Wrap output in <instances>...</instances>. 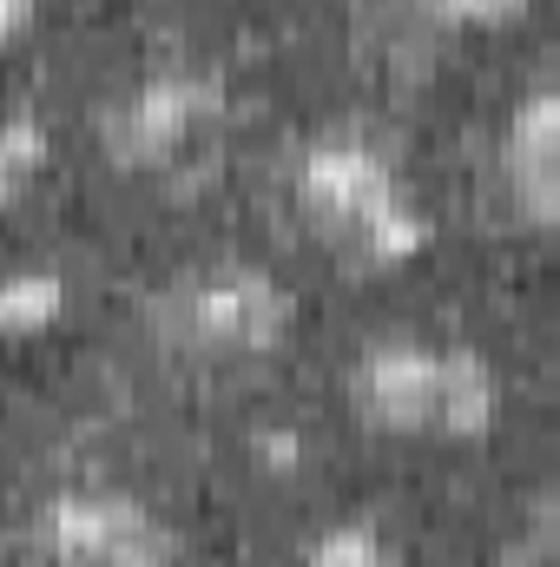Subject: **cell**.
<instances>
[{"label":"cell","instance_id":"cell-13","mask_svg":"<svg viewBox=\"0 0 560 567\" xmlns=\"http://www.w3.org/2000/svg\"><path fill=\"white\" fill-rule=\"evenodd\" d=\"M33 20H40V0H0V33L7 40H27Z\"/></svg>","mask_w":560,"mask_h":567},{"label":"cell","instance_id":"cell-6","mask_svg":"<svg viewBox=\"0 0 560 567\" xmlns=\"http://www.w3.org/2000/svg\"><path fill=\"white\" fill-rule=\"evenodd\" d=\"M501 185L528 225H560V80L515 100L501 126Z\"/></svg>","mask_w":560,"mask_h":567},{"label":"cell","instance_id":"cell-14","mask_svg":"<svg viewBox=\"0 0 560 567\" xmlns=\"http://www.w3.org/2000/svg\"><path fill=\"white\" fill-rule=\"evenodd\" d=\"M554 535H560V488H554Z\"/></svg>","mask_w":560,"mask_h":567},{"label":"cell","instance_id":"cell-9","mask_svg":"<svg viewBox=\"0 0 560 567\" xmlns=\"http://www.w3.org/2000/svg\"><path fill=\"white\" fill-rule=\"evenodd\" d=\"M60 310H66V271H53V265L7 271V284H0V330L7 337H40L60 323Z\"/></svg>","mask_w":560,"mask_h":567},{"label":"cell","instance_id":"cell-10","mask_svg":"<svg viewBox=\"0 0 560 567\" xmlns=\"http://www.w3.org/2000/svg\"><path fill=\"white\" fill-rule=\"evenodd\" d=\"M46 165H53V126H46V113L27 106V100L7 106V120H0V185L27 192Z\"/></svg>","mask_w":560,"mask_h":567},{"label":"cell","instance_id":"cell-7","mask_svg":"<svg viewBox=\"0 0 560 567\" xmlns=\"http://www.w3.org/2000/svg\"><path fill=\"white\" fill-rule=\"evenodd\" d=\"M356 265H370V271H396V265H409L428 251V212L409 205V192H396L390 205H376L356 231H343L336 238Z\"/></svg>","mask_w":560,"mask_h":567},{"label":"cell","instance_id":"cell-3","mask_svg":"<svg viewBox=\"0 0 560 567\" xmlns=\"http://www.w3.org/2000/svg\"><path fill=\"white\" fill-rule=\"evenodd\" d=\"M33 548L53 567H178V535L126 488L73 482L33 508Z\"/></svg>","mask_w":560,"mask_h":567},{"label":"cell","instance_id":"cell-1","mask_svg":"<svg viewBox=\"0 0 560 567\" xmlns=\"http://www.w3.org/2000/svg\"><path fill=\"white\" fill-rule=\"evenodd\" d=\"M297 323V297L278 271L265 265H205L178 278L158 303V330L185 357L211 363H251L271 357Z\"/></svg>","mask_w":560,"mask_h":567},{"label":"cell","instance_id":"cell-8","mask_svg":"<svg viewBox=\"0 0 560 567\" xmlns=\"http://www.w3.org/2000/svg\"><path fill=\"white\" fill-rule=\"evenodd\" d=\"M501 416V377H495V363L481 357V350H462V343H448V390H442V435H455V442H481L488 429Z\"/></svg>","mask_w":560,"mask_h":567},{"label":"cell","instance_id":"cell-12","mask_svg":"<svg viewBox=\"0 0 560 567\" xmlns=\"http://www.w3.org/2000/svg\"><path fill=\"white\" fill-rule=\"evenodd\" d=\"M435 27H468V33H495V27H515L535 0H416Z\"/></svg>","mask_w":560,"mask_h":567},{"label":"cell","instance_id":"cell-5","mask_svg":"<svg viewBox=\"0 0 560 567\" xmlns=\"http://www.w3.org/2000/svg\"><path fill=\"white\" fill-rule=\"evenodd\" d=\"M442 390H448V343L383 337L356 357L350 396L390 435H442Z\"/></svg>","mask_w":560,"mask_h":567},{"label":"cell","instance_id":"cell-2","mask_svg":"<svg viewBox=\"0 0 560 567\" xmlns=\"http://www.w3.org/2000/svg\"><path fill=\"white\" fill-rule=\"evenodd\" d=\"M225 100H231L225 66H198V60L191 66H152L100 113V145L126 172L172 165L178 152H191L225 120Z\"/></svg>","mask_w":560,"mask_h":567},{"label":"cell","instance_id":"cell-11","mask_svg":"<svg viewBox=\"0 0 560 567\" xmlns=\"http://www.w3.org/2000/svg\"><path fill=\"white\" fill-rule=\"evenodd\" d=\"M290 567H403V555L376 522H330L323 535L303 542V555Z\"/></svg>","mask_w":560,"mask_h":567},{"label":"cell","instance_id":"cell-4","mask_svg":"<svg viewBox=\"0 0 560 567\" xmlns=\"http://www.w3.org/2000/svg\"><path fill=\"white\" fill-rule=\"evenodd\" d=\"M290 192H297V205H303L317 225H330V238H343V231H356L376 205H390V198L403 192V178H396L390 152L376 140H363V133H323V140H310L297 152Z\"/></svg>","mask_w":560,"mask_h":567},{"label":"cell","instance_id":"cell-15","mask_svg":"<svg viewBox=\"0 0 560 567\" xmlns=\"http://www.w3.org/2000/svg\"><path fill=\"white\" fill-rule=\"evenodd\" d=\"M501 567H515V561H501Z\"/></svg>","mask_w":560,"mask_h":567}]
</instances>
